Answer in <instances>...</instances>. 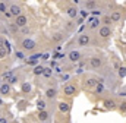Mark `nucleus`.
I'll list each match as a JSON object with an SVG mask.
<instances>
[{"label": "nucleus", "mask_w": 126, "mask_h": 123, "mask_svg": "<svg viewBox=\"0 0 126 123\" xmlns=\"http://www.w3.org/2000/svg\"><path fill=\"white\" fill-rule=\"evenodd\" d=\"M15 25L19 28H25L28 25V18L25 15H19L18 18H15Z\"/></svg>", "instance_id": "nucleus-1"}, {"label": "nucleus", "mask_w": 126, "mask_h": 123, "mask_svg": "<svg viewBox=\"0 0 126 123\" xmlns=\"http://www.w3.org/2000/svg\"><path fill=\"white\" fill-rule=\"evenodd\" d=\"M7 12H9V13H10L12 16H15V18H18L19 15H22V13H21V7H19L18 4H10V6H9V10H7Z\"/></svg>", "instance_id": "nucleus-2"}, {"label": "nucleus", "mask_w": 126, "mask_h": 123, "mask_svg": "<svg viewBox=\"0 0 126 123\" xmlns=\"http://www.w3.org/2000/svg\"><path fill=\"white\" fill-rule=\"evenodd\" d=\"M90 41H91V38H90L88 34H81V35L78 37V44H79V46H88Z\"/></svg>", "instance_id": "nucleus-3"}, {"label": "nucleus", "mask_w": 126, "mask_h": 123, "mask_svg": "<svg viewBox=\"0 0 126 123\" xmlns=\"http://www.w3.org/2000/svg\"><path fill=\"white\" fill-rule=\"evenodd\" d=\"M35 47V41L31 40V38H25L24 41H22V48H25V50H32Z\"/></svg>", "instance_id": "nucleus-4"}, {"label": "nucleus", "mask_w": 126, "mask_h": 123, "mask_svg": "<svg viewBox=\"0 0 126 123\" xmlns=\"http://www.w3.org/2000/svg\"><path fill=\"white\" fill-rule=\"evenodd\" d=\"M78 13H79V12H78V9H76L75 6H69V7L66 9V15H67L70 19H75V18L78 16Z\"/></svg>", "instance_id": "nucleus-5"}, {"label": "nucleus", "mask_w": 126, "mask_h": 123, "mask_svg": "<svg viewBox=\"0 0 126 123\" xmlns=\"http://www.w3.org/2000/svg\"><path fill=\"white\" fill-rule=\"evenodd\" d=\"M98 34H100V37H103V38H107V37H110V34H111V30H110V27H101L100 30H98Z\"/></svg>", "instance_id": "nucleus-6"}, {"label": "nucleus", "mask_w": 126, "mask_h": 123, "mask_svg": "<svg viewBox=\"0 0 126 123\" xmlns=\"http://www.w3.org/2000/svg\"><path fill=\"white\" fill-rule=\"evenodd\" d=\"M67 57H69L70 62H78L79 59H81V53H79L78 50H72V51H69Z\"/></svg>", "instance_id": "nucleus-7"}, {"label": "nucleus", "mask_w": 126, "mask_h": 123, "mask_svg": "<svg viewBox=\"0 0 126 123\" xmlns=\"http://www.w3.org/2000/svg\"><path fill=\"white\" fill-rule=\"evenodd\" d=\"M63 92H64L66 95H75V94H76V88H75V85L67 84V85L63 88Z\"/></svg>", "instance_id": "nucleus-8"}, {"label": "nucleus", "mask_w": 126, "mask_h": 123, "mask_svg": "<svg viewBox=\"0 0 126 123\" xmlns=\"http://www.w3.org/2000/svg\"><path fill=\"white\" fill-rule=\"evenodd\" d=\"M90 64H91L94 69H98V67H101L103 60H101L100 57H91V59H90Z\"/></svg>", "instance_id": "nucleus-9"}, {"label": "nucleus", "mask_w": 126, "mask_h": 123, "mask_svg": "<svg viewBox=\"0 0 126 123\" xmlns=\"http://www.w3.org/2000/svg\"><path fill=\"white\" fill-rule=\"evenodd\" d=\"M9 91H10V85L7 82H3L1 87H0V94L1 95H6V94H9Z\"/></svg>", "instance_id": "nucleus-10"}, {"label": "nucleus", "mask_w": 126, "mask_h": 123, "mask_svg": "<svg viewBox=\"0 0 126 123\" xmlns=\"http://www.w3.org/2000/svg\"><path fill=\"white\" fill-rule=\"evenodd\" d=\"M12 76H13V72H12V70H7V72H4V73L1 75V81H4V82L9 84V81H10Z\"/></svg>", "instance_id": "nucleus-11"}, {"label": "nucleus", "mask_w": 126, "mask_h": 123, "mask_svg": "<svg viewBox=\"0 0 126 123\" xmlns=\"http://www.w3.org/2000/svg\"><path fill=\"white\" fill-rule=\"evenodd\" d=\"M100 25V19L98 18H91L90 21H88V27L90 28H97Z\"/></svg>", "instance_id": "nucleus-12"}, {"label": "nucleus", "mask_w": 126, "mask_h": 123, "mask_svg": "<svg viewBox=\"0 0 126 123\" xmlns=\"http://www.w3.org/2000/svg\"><path fill=\"white\" fill-rule=\"evenodd\" d=\"M59 110H60L62 113H67V111L70 110V106H69L67 103H60V104H59Z\"/></svg>", "instance_id": "nucleus-13"}, {"label": "nucleus", "mask_w": 126, "mask_h": 123, "mask_svg": "<svg viewBox=\"0 0 126 123\" xmlns=\"http://www.w3.org/2000/svg\"><path fill=\"white\" fill-rule=\"evenodd\" d=\"M120 18H122V13H120V12H113V13L110 15V19H111L113 22H117V21H120Z\"/></svg>", "instance_id": "nucleus-14"}, {"label": "nucleus", "mask_w": 126, "mask_h": 123, "mask_svg": "<svg viewBox=\"0 0 126 123\" xmlns=\"http://www.w3.org/2000/svg\"><path fill=\"white\" fill-rule=\"evenodd\" d=\"M104 107L109 108V110H111V108L116 107V103H114L113 100H106V101H104Z\"/></svg>", "instance_id": "nucleus-15"}, {"label": "nucleus", "mask_w": 126, "mask_h": 123, "mask_svg": "<svg viewBox=\"0 0 126 123\" xmlns=\"http://www.w3.org/2000/svg\"><path fill=\"white\" fill-rule=\"evenodd\" d=\"M56 94H57V91H56L54 88H48V90L46 91V97H47V98H54Z\"/></svg>", "instance_id": "nucleus-16"}, {"label": "nucleus", "mask_w": 126, "mask_h": 123, "mask_svg": "<svg viewBox=\"0 0 126 123\" xmlns=\"http://www.w3.org/2000/svg\"><path fill=\"white\" fill-rule=\"evenodd\" d=\"M97 84H98V81L94 79V78H90V79L87 81V87H88V88H94V87H97Z\"/></svg>", "instance_id": "nucleus-17"}, {"label": "nucleus", "mask_w": 126, "mask_h": 123, "mask_svg": "<svg viewBox=\"0 0 126 123\" xmlns=\"http://www.w3.org/2000/svg\"><path fill=\"white\" fill-rule=\"evenodd\" d=\"M38 119H40L41 122H46V120L48 119V113H47L46 110H44V111H40V113H38Z\"/></svg>", "instance_id": "nucleus-18"}, {"label": "nucleus", "mask_w": 126, "mask_h": 123, "mask_svg": "<svg viewBox=\"0 0 126 123\" xmlns=\"http://www.w3.org/2000/svg\"><path fill=\"white\" fill-rule=\"evenodd\" d=\"M37 107H38V111H44V110H46V103H44L43 100H38Z\"/></svg>", "instance_id": "nucleus-19"}, {"label": "nucleus", "mask_w": 126, "mask_h": 123, "mask_svg": "<svg viewBox=\"0 0 126 123\" xmlns=\"http://www.w3.org/2000/svg\"><path fill=\"white\" fill-rule=\"evenodd\" d=\"M31 91V84L30 82H24L22 84V92H30Z\"/></svg>", "instance_id": "nucleus-20"}, {"label": "nucleus", "mask_w": 126, "mask_h": 123, "mask_svg": "<svg viewBox=\"0 0 126 123\" xmlns=\"http://www.w3.org/2000/svg\"><path fill=\"white\" fill-rule=\"evenodd\" d=\"M46 78H50L51 75H53V69L51 67H44V73H43Z\"/></svg>", "instance_id": "nucleus-21"}, {"label": "nucleus", "mask_w": 126, "mask_h": 123, "mask_svg": "<svg viewBox=\"0 0 126 123\" xmlns=\"http://www.w3.org/2000/svg\"><path fill=\"white\" fill-rule=\"evenodd\" d=\"M34 73H35V75H43V73H44V67H43V66H35Z\"/></svg>", "instance_id": "nucleus-22"}, {"label": "nucleus", "mask_w": 126, "mask_h": 123, "mask_svg": "<svg viewBox=\"0 0 126 123\" xmlns=\"http://www.w3.org/2000/svg\"><path fill=\"white\" fill-rule=\"evenodd\" d=\"M63 38H64L63 34H54V35H53V41H56V43H60Z\"/></svg>", "instance_id": "nucleus-23"}, {"label": "nucleus", "mask_w": 126, "mask_h": 123, "mask_svg": "<svg viewBox=\"0 0 126 123\" xmlns=\"http://www.w3.org/2000/svg\"><path fill=\"white\" fill-rule=\"evenodd\" d=\"M119 76H120V78H125V76H126V67H125V66L119 67Z\"/></svg>", "instance_id": "nucleus-24"}, {"label": "nucleus", "mask_w": 126, "mask_h": 123, "mask_svg": "<svg viewBox=\"0 0 126 123\" xmlns=\"http://www.w3.org/2000/svg\"><path fill=\"white\" fill-rule=\"evenodd\" d=\"M95 91H97V92H103V91H104V85H103L101 82H98V84H97V87H95Z\"/></svg>", "instance_id": "nucleus-25"}, {"label": "nucleus", "mask_w": 126, "mask_h": 123, "mask_svg": "<svg viewBox=\"0 0 126 123\" xmlns=\"http://www.w3.org/2000/svg\"><path fill=\"white\" fill-rule=\"evenodd\" d=\"M6 10H7V4H6V3H3V1H0V12L6 13Z\"/></svg>", "instance_id": "nucleus-26"}, {"label": "nucleus", "mask_w": 126, "mask_h": 123, "mask_svg": "<svg viewBox=\"0 0 126 123\" xmlns=\"http://www.w3.org/2000/svg\"><path fill=\"white\" fill-rule=\"evenodd\" d=\"M91 13H93V18H98V16L101 15V10H100V9H98V10H97V9H94Z\"/></svg>", "instance_id": "nucleus-27"}, {"label": "nucleus", "mask_w": 126, "mask_h": 123, "mask_svg": "<svg viewBox=\"0 0 126 123\" xmlns=\"http://www.w3.org/2000/svg\"><path fill=\"white\" fill-rule=\"evenodd\" d=\"M85 6H87V9H94L95 7V1H88Z\"/></svg>", "instance_id": "nucleus-28"}, {"label": "nucleus", "mask_w": 126, "mask_h": 123, "mask_svg": "<svg viewBox=\"0 0 126 123\" xmlns=\"http://www.w3.org/2000/svg\"><path fill=\"white\" fill-rule=\"evenodd\" d=\"M16 82H18V76H12L10 81H9V85H10V84H16Z\"/></svg>", "instance_id": "nucleus-29"}, {"label": "nucleus", "mask_w": 126, "mask_h": 123, "mask_svg": "<svg viewBox=\"0 0 126 123\" xmlns=\"http://www.w3.org/2000/svg\"><path fill=\"white\" fill-rule=\"evenodd\" d=\"M111 22V19H110V16H106L104 18V24H106V27H109V24Z\"/></svg>", "instance_id": "nucleus-30"}, {"label": "nucleus", "mask_w": 126, "mask_h": 123, "mask_svg": "<svg viewBox=\"0 0 126 123\" xmlns=\"http://www.w3.org/2000/svg\"><path fill=\"white\" fill-rule=\"evenodd\" d=\"M6 43H7V41H6L4 38H1V37H0V48H1V47H4V46H6Z\"/></svg>", "instance_id": "nucleus-31"}, {"label": "nucleus", "mask_w": 126, "mask_h": 123, "mask_svg": "<svg viewBox=\"0 0 126 123\" xmlns=\"http://www.w3.org/2000/svg\"><path fill=\"white\" fill-rule=\"evenodd\" d=\"M6 53H7V51H6V50H3V47H1V48H0V57L6 56Z\"/></svg>", "instance_id": "nucleus-32"}, {"label": "nucleus", "mask_w": 126, "mask_h": 123, "mask_svg": "<svg viewBox=\"0 0 126 123\" xmlns=\"http://www.w3.org/2000/svg\"><path fill=\"white\" fill-rule=\"evenodd\" d=\"M79 13H81V16H82V18H85V16L88 15V12H87V10H81Z\"/></svg>", "instance_id": "nucleus-33"}, {"label": "nucleus", "mask_w": 126, "mask_h": 123, "mask_svg": "<svg viewBox=\"0 0 126 123\" xmlns=\"http://www.w3.org/2000/svg\"><path fill=\"white\" fill-rule=\"evenodd\" d=\"M120 110H122V111H126V103L120 104Z\"/></svg>", "instance_id": "nucleus-34"}, {"label": "nucleus", "mask_w": 126, "mask_h": 123, "mask_svg": "<svg viewBox=\"0 0 126 123\" xmlns=\"http://www.w3.org/2000/svg\"><path fill=\"white\" fill-rule=\"evenodd\" d=\"M22 32H24V34H28V32H30V30L25 27V28H22Z\"/></svg>", "instance_id": "nucleus-35"}, {"label": "nucleus", "mask_w": 126, "mask_h": 123, "mask_svg": "<svg viewBox=\"0 0 126 123\" xmlns=\"http://www.w3.org/2000/svg\"><path fill=\"white\" fill-rule=\"evenodd\" d=\"M0 123H7V119H1L0 117Z\"/></svg>", "instance_id": "nucleus-36"}, {"label": "nucleus", "mask_w": 126, "mask_h": 123, "mask_svg": "<svg viewBox=\"0 0 126 123\" xmlns=\"http://www.w3.org/2000/svg\"><path fill=\"white\" fill-rule=\"evenodd\" d=\"M1 104H3V101H1V98H0V106H1Z\"/></svg>", "instance_id": "nucleus-37"}, {"label": "nucleus", "mask_w": 126, "mask_h": 123, "mask_svg": "<svg viewBox=\"0 0 126 123\" xmlns=\"http://www.w3.org/2000/svg\"><path fill=\"white\" fill-rule=\"evenodd\" d=\"M0 87H1V78H0Z\"/></svg>", "instance_id": "nucleus-38"}, {"label": "nucleus", "mask_w": 126, "mask_h": 123, "mask_svg": "<svg viewBox=\"0 0 126 123\" xmlns=\"http://www.w3.org/2000/svg\"><path fill=\"white\" fill-rule=\"evenodd\" d=\"M43 123H46V122H43Z\"/></svg>", "instance_id": "nucleus-39"}]
</instances>
